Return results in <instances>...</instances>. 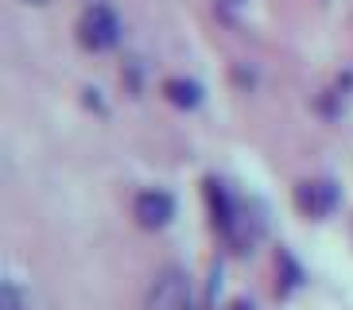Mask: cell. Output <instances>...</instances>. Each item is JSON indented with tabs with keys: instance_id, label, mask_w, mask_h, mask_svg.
<instances>
[{
	"instance_id": "6da1fadb",
	"label": "cell",
	"mask_w": 353,
	"mask_h": 310,
	"mask_svg": "<svg viewBox=\"0 0 353 310\" xmlns=\"http://www.w3.org/2000/svg\"><path fill=\"white\" fill-rule=\"evenodd\" d=\"M144 310H190V279L183 268H163L144 295Z\"/></svg>"
},
{
	"instance_id": "7a4b0ae2",
	"label": "cell",
	"mask_w": 353,
	"mask_h": 310,
	"mask_svg": "<svg viewBox=\"0 0 353 310\" xmlns=\"http://www.w3.org/2000/svg\"><path fill=\"white\" fill-rule=\"evenodd\" d=\"M78 35H82V43L90 51H109L121 39V20H117V12L109 4H94V8H85Z\"/></svg>"
},
{
	"instance_id": "3957f363",
	"label": "cell",
	"mask_w": 353,
	"mask_h": 310,
	"mask_svg": "<svg viewBox=\"0 0 353 310\" xmlns=\"http://www.w3.org/2000/svg\"><path fill=\"white\" fill-rule=\"evenodd\" d=\"M295 206L307 217H330L334 206H338V186L330 178H307L295 190Z\"/></svg>"
},
{
	"instance_id": "277c9868",
	"label": "cell",
	"mask_w": 353,
	"mask_h": 310,
	"mask_svg": "<svg viewBox=\"0 0 353 310\" xmlns=\"http://www.w3.org/2000/svg\"><path fill=\"white\" fill-rule=\"evenodd\" d=\"M132 214L144 229H163L175 217V198L167 194V190H144V194H136Z\"/></svg>"
},
{
	"instance_id": "5b68a950",
	"label": "cell",
	"mask_w": 353,
	"mask_h": 310,
	"mask_svg": "<svg viewBox=\"0 0 353 310\" xmlns=\"http://www.w3.org/2000/svg\"><path fill=\"white\" fill-rule=\"evenodd\" d=\"M163 90H167V97H171L175 105H183V109H194L198 97H202V90H198L194 82H183V78H171Z\"/></svg>"
},
{
	"instance_id": "8992f818",
	"label": "cell",
	"mask_w": 353,
	"mask_h": 310,
	"mask_svg": "<svg viewBox=\"0 0 353 310\" xmlns=\"http://www.w3.org/2000/svg\"><path fill=\"white\" fill-rule=\"evenodd\" d=\"M4 310H20V295H16V287H4Z\"/></svg>"
},
{
	"instance_id": "52a82bcc",
	"label": "cell",
	"mask_w": 353,
	"mask_h": 310,
	"mask_svg": "<svg viewBox=\"0 0 353 310\" xmlns=\"http://www.w3.org/2000/svg\"><path fill=\"white\" fill-rule=\"evenodd\" d=\"M32 4H43V0H32Z\"/></svg>"
}]
</instances>
